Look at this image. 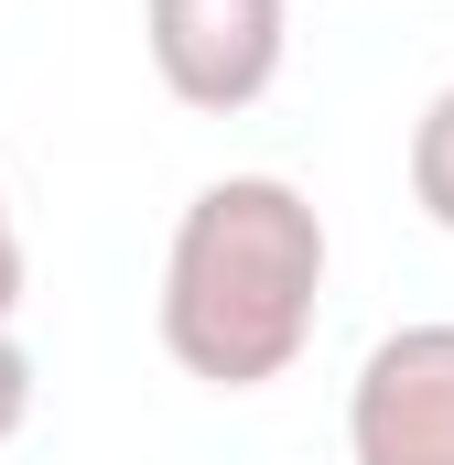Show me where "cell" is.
<instances>
[{
  "label": "cell",
  "instance_id": "cell-1",
  "mask_svg": "<svg viewBox=\"0 0 454 465\" xmlns=\"http://www.w3.org/2000/svg\"><path fill=\"white\" fill-rule=\"evenodd\" d=\"M325 271H336V238H325L314 195L292 173H217V184H195L173 238H163V292H152L163 357L195 390H271V379H292L314 325H325Z\"/></svg>",
  "mask_w": 454,
  "mask_h": 465
},
{
  "label": "cell",
  "instance_id": "cell-3",
  "mask_svg": "<svg viewBox=\"0 0 454 465\" xmlns=\"http://www.w3.org/2000/svg\"><path fill=\"white\" fill-rule=\"evenodd\" d=\"M346 465H454V314L390 325L346 379Z\"/></svg>",
  "mask_w": 454,
  "mask_h": 465
},
{
  "label": "cell",
  "instance_id": "cell-2",
  "mask_svg": "<svg viewBox=\"0 0 454 465\" xmlns=\"http://www.w3.org/2000/svg\"><path fill=\"white\" fill-rule=\"evenodd\" d=\"M141 54L173 109L238 119L292 65V0H141Z\"/></svg>",
  "mask_w": 454,
  "mask_h": 465
},
{
  "label": "cell",
  "instance_id": "cell-4",
  "mask_svg": "<svg viewBox=\"0 0 454 465\" xmlns=\"http://www.w3.org/2000/svg\"><path fill=\"white\" fill-rule=\"evenodd\" d=\"M411 206L454 238V87H433L411 119Z\"/></svg>",
  "mask_w": 454,
  "mask_h": 465
},
{
  "label": "cell",
  "instance_id": "cell-5",
  "mask_svg": "<svg viewBox=\"0 0 454 465\" xmlns=\"http://www.w3.org/2000/svg\"><path fill=\"white\" fill-rule=\"evenodd\" d=\"M22 422H33V347L0 325V444H11Z\"/></svg>",
  "mask_w": 454,
  "mask_h": 465
},
{
  "label": "cell",
  "instance_id": "cell-6",
  "mask_svg": "<svg viewBox=\"0 0 454 465\" xmlns=\"http://www.w3.org/2000/svg\"><path fill=\"white\" fill-rule=\"evenodd\" d=\"M22 282H33V260H22V217H11V184H0V325L22 314Z\"/></svg>",
  "mask_w": 454,
  "mask_h": 465
}]
</instances>
